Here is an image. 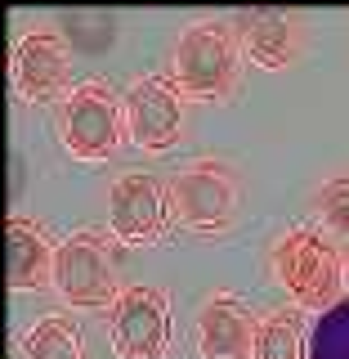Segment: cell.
<instances>
[{
	"instance_id": "6da1fadb",
	"label": "cell",
	"mask_w": 349,
	"mask_h": 359,
	"mask_svg": "<svg viewBox=\"0 0 349 359\" xmlns=\"http://www.w3.org/2000/svg\"><path fill=\"white\" fill-rule=\"evenodd\" d=\"M269 269L287 287V297L305 310H332L341 301L345 265H341L336 243L318 229H305V224L287 229L269 252Z\"/></svg>"
},
{
	"instance_id": "7a4b0ae2",
	"label": "cell",
	"mask_w": 349,
	"mask_h": 359,
	"mask_svg": "<svg viewBox=\"0 0 349 359\" xmlns=\"http://www.w3.org/2000/svg\"><path fill=\"white\" fill-rule=\"evenodd\" d=\"M238 63L242 45L238 32H229L224 22H193L179 32L175 54H171V81L179 95L188 99H229L238 86Z\"/></svg>"
},
{
	"instance_id": "3957f363",
	"label": "cell",
	"mask_w": 349,
	"mask_h": 359,
	"mask_svg": "<svg viewBox=\"0 0 349 359\" xmlns=\"http://www.w3.org/2000/svg\"><path fill=\"white\" fill-rule=\"evenodd\" d=\"M54 292L72 310H112L121 287V256L104 233L76 229L59 243V261H54Z\"/></svg>"
},
{
	"instance_id": "277c9868",
	"label": "cell",
	"mask_w": 349,
	"mask_h": 359,
	"mask_svg": "<svg viewBox=\"0 0 349 359\" xmlns=\"http://www.w3.org/2000/svg\"><path fill=\"white\" fill-rule=\"evenodd\" d=\"M126 108L104 81H85L63 99L59 112V140L76 162H108L126 144Z\"/></svg>"
},
{
	"instance_id": "5b68a950",
	"label": "cell",
	"mask_w": 349,
	"mask_h": 359,
	"mask_svg": "<svg viewBox=\"0 0 349 359\" xmlns=\"http://www.w3.org/2000/svg\"><path fill=\"white\" fill-rule=\"evenodd\" d=\"M175 220L193 233H224L238 211V175L220 157H197L171 175Z\"/></svg>"
},
{
	"instance_id": "8992f818",
	"label": "cell",
	"mask_w": 349,
	"mask_h": 359,
	"mask_svg": "<svg viewBox=\"0 0 349 359\" xmlns=\"http://www.w3.org/2000/svg\"><path fill=\"white\" fill-rule=\"evenodd\" d=\"M108 341L117 359H166L171 351V292L134 283L108 310Z\"/></svg>"
},
{
	"instance_id": "52a82bcc",
	"label": "cell",
	"mask_w": 349,
	"mask_h": 359,
	"mask_svg": "<svg viewBox=\"0 0 349 359\" xmlns=\"http://www.w3.org/2000/svg\"><path fill=\"white\" fill-rule=\"evenodd\" d=\"M171 211V184H162L148 171H126L108 184V224L130 247H148L162 238Z\"/></svg>"
},
{
	"instance_id": "ba28073f",
	"label": "cell",
	"mask_w": 349,
	"mask_h": 359,
	"mask_svg": "<svg viewBox=\"0 0 349 359\" xmlns=\"http://www.w3.org/2000/svg\"><path fill=\"white\" fill-rule=\"evenodd\" d=\"M126 130L143 153H166L184 135V95L166 76H139L126 90Z\"/></svg>"
},
{
	"instance_id": "9c48e42d",
	"label": "cell",
	"mask_w": 349,
	"mask_h": 359,
	"mask_svg": "<svg viewBox=\"0 0 349 359\" xmlns=\"http://www.w3.org/2000/svg\"><path fill=\"white\" fill-rule=\"evenodd\" d=\"M9 81L27 104H50L67 90V45L54 27L22 32L9 50Z\"/></svg>"
},
{
	"instance_id": "30bf717a",
	"label": "cell",
	"mask_w": 349,
	"mask_h": 359,
	"mask_svg": "<svg viewBox=\"0 0 349 359\" xmlns=\"http://www.w3.org/2000/svg\"><path fill=\"white\" fill-rule=\"evenodd\" d=\"M255 328H260V319L246 310V301H238L233 292H211L197 310L193 346L201 359H251Z\"/></svg>"
},
{
	"instance_id": "8fae6325",
	"label": "cell",
	"mask_w": 349,
	"mask_h": 359,
	"mask_svg": "<svg viewBox=\"0 0 349 359\" xmlns=\"http://www.w3.org/2000/svg\"><path fill=\"white\" fill-rule=\"evenodd\" d=\"M5 278L9 292H41L54 287V261H59V247L45 238V229L31 216H9L5 224Z\"/></svg>"
},
{
	"instance_id": "7c38bea8",
	"label": "cell",
	"mask_w": 349,
	"mask_h": 359,
	"mask_svg": "<svg viewBox=\"0 0 349 359\" xmlns=\"http://www.w3.org/2000/svg\"><path fill=\"white\" fill-rule=\"evenodd\" d=\"M233 32H238L242 54L255 67H291L300 54V22L291 14H278V9H260V14H238L233 18Z\"/></svg>"
},
{
	"instance_id": "4fadbf2b",
	"label": "cell",
	"mask_w": 349,
	"mask_h": 359,
	"mask_svg": "<svg viewBox=\"0 0 349 359\" xmlns=\"http://www.w3.org/2000/svg\"><path fill=\"white\" fill-rule=\"evenodd\" d=\"M18 355L22 359H85V346L67 314H45V319H36L27 328Z\"/></svg>"
},
{
	"instance_id": "5bb4252c",
	"label": "cell",
	"mask_w": 349,
	"mask_h": 359,
	"mask_svg": "<svg viewBox=\"0 0 349 359\" xmlns=\"http://www.w3.org/2000/svg\"><path fill=\"white\" fill-rule=\"evenodd\" d=\"M251 359H305V328L296 310H273L255 328V355Z\"/></svg>"
},
{
	"instance_id": "9a60e30c",
	"label": "cell",
	"mask_w": 349,
	"mask_h": 359,
	"mask_svg": "<svg viewBox=\"0 0 349 359\" xmlns=\"http://www.w3.org/2000/svg\"><path fill=\"white\" fill-rule=\"evenodd\" d=\"M309 359H349V297L318 314L309 332Z\"/></svg>"
},
{
	"instance_id": "2e32d148",
	"label": "cell",
	"mask_w": 349,
	"mask_h": 359,
	"mask_svg": "<svg viewBox=\"0 0 349 359\" xmlns=\"http://www.w3.org/2000/svg\"><path fill=\"white\" fill-rule=\"evenodd\" d=\"M313 216L322 220V229L336 238H349V175H332L313 194Z\"/></svg>"
},
{
	"instance_id": "e0dca14e",
	"label": "cell",
	"mask_w": 349,
	"mask_h": 359,
	"mask_svg": "<svg viewBox=\"0 0 349 359\" xmlns=\"http://www.w3.org/2000/svg\"><path fill=\"white\" fill-rule=\"evenodd\" d=\"M345 287H349V261H345Z\"/></svg>"
}]
</instances>
